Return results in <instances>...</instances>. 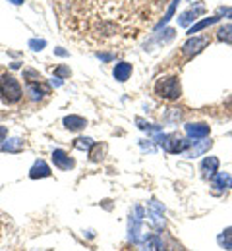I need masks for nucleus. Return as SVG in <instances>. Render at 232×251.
<instances>
[{
	"label": "nucleus",
	"mask_w": 232,
	"mask_h": 251,
	"mask_svg": "<svg viewBox=\"0 0 232 251\" xmlns=\"http://www.w3.org/2000/svg\"><path fill=\"white\" fill-rule=\"evenodd\" d=\"M141 228H143V209L136 207L134 213L130 215V240L134 244H141L145 240L141 236Z\"/></svg>",
	"instance_id": "4"
},
{
	"label": "nucleus",
	"mask_w": 232,
	"mask_h": 251,
	"mask_svg": "<svg viewBox=\"0 0 232 251\" xmlns=\"http://www.w3.org/2000/svg\"><path fill=\"white\" fill-rule=\"evenodd\" d=\"M201 172H203L205 178H213L219 172V158L217 157H207L201 162Z\"/></svg>",
	"instance_id": "10"
},
{
	"label": "nucleus",
	"mask_w": 232,
	"mask_h": 251,
	"mask_svg": "<svg viewBox=\"0 0 232 251\" xmlns=\"http://www.w3.org/2000/svg\"><path fill=\"white\" fill-rule=\"evenodd\" d=\"M87 126V122L81 118V116H66L64 118V127L66 129H72V131H77V129H81V127H85Z\"/></svg>",
	"instance_id": "16"
},
{
	"label": "nucleus",
	"mask_w": 232,
	"mask_h": 251,
	"mask_svg": "<svg viewBox=\"0 0 232 251\" xmlns=\"http://www.w3.org/2000/svg\"><path fill=\"white\" fill-rule=\"evenodd\" d=\"M219 19H221V16H213V17H207V19H203V21H198V23H194V25L188 29V35L194 37V33H198V31H201V29H205V27L217 23Z\"/></svg>",
	"instance_id": "15"
},
{
	"label": "nucleus",
	"mask_w": 232,
	"mask_h": 251,
	"mask_svg": "<svg viewBox=\"0 0 232 251\" xmlns=\"http://www.w3.org/2000/svg\"><path fill=\"white\" fill-rule=\"evenodd\" d=\"M56 54H60V56H66V50H62V48H58V50H56Z\"/></svg>",
	"instance_id": "29"
},
{
	"label": "nucleus",
	"mask_w": 232,
	"mask_h": 251,
	"mask_svg": "<svg viewBox=\"0 0 232 251\" xmlns=\"http://www.w3.org/2000/svg\"><path fill=\"white\" fill-rule=\"evenodd\" d=\"M205 12V6H198V8H190L188 12H184V14H180V25H188V23H192L200 14H203Z\"/></svg>",
	"instance_id": "13"
},
{
	"label": "nucleus",
	"mask_w": 232,
	"mask_h": 251,
	"mask_svg": "<svg viewBox=\"0 0 232 251\" xmlns=\"http://www.w3.org/2000/svg\"><path fill=\"white\" fill-rule=\"evenodd\" d=\"M217 242H219V246H221V248H225L227 251L232 250V226L225 228V230H223V232L219 234Z\"/></svg>",
	"instance_id": "17"
},
{
	"label": "nucleus",
	"mask_w": 232,
	"mask_h": 251,
	"mask_svg": "<svg viewBox=\"0 0 232 251\" xmlns=\"http://www.w3.org/2000/svg\"><path fill=\"white\" fill-rule=\"evenodd\" d=\"M213 186L221 188V189H231L232 188V176L227 172H217L213 176Z\"/></svg>",
	"instance_id": "14"
},
{
	"label": "nucleus",
	"mask_w": 232,
	"mask_h": 251,
	"mask_svg": "<svg viewBox=\"0 0 232 251\" xmlns=\"http://www.w3.org/2000/svg\"><path fill=\"white\" fill-rule=\"evenodd\" d=\"M211 43V39H209V35H203V37H190L186 43H184V47H182V52H184V56L186 58H192V56H196V54H200L207 45Z\"/></svg>",
	"instance_id": "5"
},
{
	"label": "nucleus",
	"mask_w": 232,
	"mask_h": 251,
	"mask_svg": "<svg viewBox=\"0 0 232 251\" xmlns=\"http://www.w3.org/2000/svg\"><path fill=\"white\" fill-rule=\"evenodd\" d=\"M6 135H8V129H6L4 126H0V141H4V139H6Z\"/></svg>",
	"instance_id": "28"
},
{
	"label": "nucleus",
	"mask_w": 232,
	"mask_h": 251,
	"mask_svg": "<svg viewBox=\"0 0 232 251\" xmlns=\"http://www.w3.org/2000/svg\"><path fill=\"white\" fill-rule=\"evenodd\" d=\"M23 76H25V78H29V83H33V81L37 83V81L41 79V76H39L37 72H33V70H25V74H23Z\"/></svg>",
	"instance_id": "23"
},
{
	"label": "nucleus",
	"mask_w": 232,
	"mask_h": 251,
	"mask_svg": "<svg viewBox=\"0 0 232 251\" xmlns=\"http://www.w3.org/2000/svg\"><path fill=\"white\" fill-rule=\"evenodd\" d=\"M155 93L161 97V99H167V101H176L180 95H182V87H180V79L176 76H167V78H161L155 85Z\"/></svg>",
	"instance_id": "1"
},
{
	"label": "nucleus",
	"mask_w": 232,
	"mask_h": 251,
	"mask_svg": "<svg viewBox=\"0 0 232 251\" xmlns=\"http://www.w3.org/2000/svg\"><path fill=\"white\" fill-rule=\"evenodd\" d=\"M213 147V141L209 139V141H201V143H196L190 151H186L184 155L188 157V158H196V157H200V155H203V153H207L209 149Z\"/></svg>",
	"instance_id": "12"
},
{
	"label": "nucleus",
	"mask_w": 232,
	"mask_h": 251,
	"mask_svg": "<svg viewBox=\"0 0 232 251\" xmlns=\"http://www.w3.org/2000/svg\"><path fill=\"white\" fill-rule=\"evenodd\" d=\"M217 39H219V41H223V43L232 45V23L223 25V27L217 31Z\"/></svg>",
	"instance_id": "18"
},
{
	"label": "nucleus",
	"mask_w": 232,
	"mask_h": 251,
	"mask_svg": "<svg viewBox=\"0 0 232 251\" xmlns=\"http://www.w3.org/2000/svg\"><path fill=\"white\" fill-rule=\"evenodd\" d=\"M176 4H178V0H174V2H172V6L169 8V12H167V16H165V17H163V21L159 23V27H161V25H165V23H167V21H169V19L172 17V14H174V10H176Z\"/></svg>",
	"instance_id": "22"
},
{
	"label": "nucleus",
	"mask_w": 232,
	"mask_h": 251,
	"mask_svg": "<svg viewBox=\"0 0 232 251\" xmlns=\"http://www.w3.org/2000/svg\"><path fill=\"white\" fill-rule=\"evenodd\" d=\"M0 95H2V101L6 105H14V103H17L21 99L23 93H21V87H19V83H17V79L14 76L4 74L0 78Z\"/></svg>",
	"instance_id": "2"
},
{
	"label": "nucleus",
	"mask_w": 232,
	"mask_h": 251,
	"mask_svg": "<svg viewBox=\"0 0 232 251\" xmlns=\"http://www.w3.org/2000/svg\"><path fill=\"white\" fill-rule=\"evenodd\" d=\"M157 141L161 143V147L167 151V153H186L190 143L188 139H182L178 135H159Z\"/></svg>",
	"instance_id": "3"
},
{
	"label": "nucleus",
	"mask_w": 232,
	"mask_h": 251,
	"mask_svg": "<svg viewBox=\"0 0 232 251\" xmlns=\"http://www.w3.org/2000/svg\"><path fill=\"white\" fill-rule=\"evenodd\" d=\"M45 45H46L45 41H37V39H31V41H29V47H31L33 50H41Z\"/></svg>",
	"instance_id": "24"
},
{
	"label": "nucleus",
	"mask_w": 232,
	"mask_h": 251,
	"mask_svg": "<svg viewBox=\"0 0 232 251\" xmlns=\"http://www.w3.org/2000/svg\"><path fill=\"white\" fill-rule=\"evenodd\" d=\"M101 153H103L101 145H95V151H91V160H99V158H101V157H99Z\"/></svg>",
	"instance_id": "25"
},
{
	"label": "nucleus",
	"mask_w": 232,
	"mask_h": 251,
	"mask_svg": "<svg viewBox=\"0 0 232 251\" xmlns=\"http://www.w3.org/2000/svg\"><path fill=\"white\" fill-rule=\"evenodd\" d=\"M147 219L149 222L153 224V228L157 230H163L165 228V207L159 203V201H151L149 207H147Z\"/></svg>",
	"instance_id": "6"
},
{
	"label": "nucleus",
	"mask_w": 232,
	"mask_h": 251,
	"mask_svg": "<svg viewBox=\"0 0 232 251\" xmlns=\"http://www.w3.org/2000/svg\"><path fill=\"white\" fill-rule=\"evenodd\" d=\"M56 74H58V76H70V70L62 66V68H58V70H56Z\"/></svg>",
	"instance_id": "27"
},
{
	"label": "nucleus",
	"mask_w": 232,
	"mask_h": 251,
	"mask_svg": "<svg viewBox=\"0 0 232 251\" xmlns=\"http://www.w3.org/2000/svg\"><path fill=\"white\" fill-rule=\"evenodd\" d=\"M130 76H132V64H128V62H120V64H116V66H114V79H116V81L124 83V81H128V79H130Z\"/></svg>",
	"instance_id": "11"
},
{
	"label": "nucleus",
	"mask_w": 232,
	"mask_h": 251,
	"mask_svg": "<svg viewBox=\"0 0 232 251\" xmlns=\"http://www.w3.org/2000/svg\"><path fill=\"white\" fill-rule=\"evenodd\" d=\"M186 133H188V137H192V139H205L207 135H209V131H211V127L205 124V122H192V124H186Z\"/></svg>",
	"instance_id": "7"
},
{
	"label": "nucleus",
	"mask_w": 232,
	"mask_h": 251,
	"mask_svg": "<svg viewBox=\"0 0 232 251\" xmlns=\"http://www.w3.org/2000/svg\"><path fill=\"white\" fill-rule=\"evenodd\" d=\"M52 162L58 166V168H62V170H70V168H74V158L66 153V151H62V149H56V151H52Z\"/></svg>",
	"instance_id": "8"
},
{
	"label": "nucleus",
	"mask_w": 232,
	"mask_h": 251,
	"mask_svg": "<svg viewBox=\"0 0 232 251\" xmlns=\"http://www.w3.org/2000/svg\"><path fill=\"white\" fill-rule=\"evenodd\" d=\"M74 147L85 151V149H91V147H93V141H91L89 137H77V139L74 141Z\"/></svg>",
	"instance_id": "21"
},
{
	"label": "nucleus",
	"mask_w": 232,
	"mask_h": 251,
	"mask_svg": "<svg viewBox=\"0 0 232 251\" xmlns=\"http://www.w3.org/2000/svg\"><path fill=\"white\" fill-rule=\"evenodd\" d=\"M27 93H29V97H31L33 101L43 99V89L39 87V81H37V83H27Z\"/></svg>",
	"instance_id": "19"
},
{
	"label": "nucleus",
	"mask_w": 232,
	"mask_h": 251,
	"mask_svg": "<svg viewBox=\"0 0 232 251\" xmlns=\"http://www.w3.org/2000/svg\"><path fill=\"white\" fill-rule=\"evenodd\" d=\"M23 147V141L21 139H17V137H14V139H10L8 143H4L2 145V149L4 151H19Z\"/></svg>",
	"instance_id": "20"
},
{
	"label": "nucleus",
	"mask_w": 232,
	"mask_h": 251,
	"mask_svg": "<svg viewBox=\"0 0 232 251\" xmlns=\"http://www.w3.org/2000/svg\"><path fill=\"white\" fill-rule=\"evenodd\" d=\"M217 16H227L232 19V8H219V14Z\"/></svg>",
	"instance_id": "26"
},
{
	"label": "nucleus",
	"mask_w": 232,
	"mask_h": 251,
	"mask_svg": "<svg viewBox=\"0 0 232 251\" xmlns=\"http://www.w3.org/2000/svg\"><path fill=\"white\" fill-rule=\"evenodd\" d=\"M48 176H50V168H48V164H46L45 160H37V162L31 166V170H29V178H31V180L48 178Z\"/></svg>",
	"instance_id": "9"
},
{
	"label": "nucleus",
	"mask_w": 232,
	"mask_h": 251,
	"mask_svg": "<svg viewBox=\"0 0 232 251\" xmlns=\"http://www.w3.org/2000/svg\"><path fill=\"white\" fill-rule=\"evenodd\" d=\"M12 2H14V4H21L23 0H12Z\"/></svg>",
	"instance_id": "30"
}]
</instances>
